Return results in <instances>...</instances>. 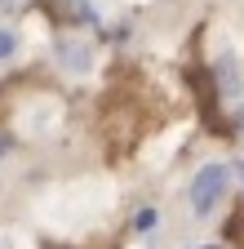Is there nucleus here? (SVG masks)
<instances>
[{
    "instance_id": "f257e3e1",
    "label": "nucleus",
    "mask_w": 244,
    "mask_h": 249,
    "mask_svg": "<svg viewBox=\"0 0 244 249\" xmlns=\"http://www.w3.org/2000/svg\"><path fill=\"white\" fill-rule=\"evenodd\" d=\"M222 187H227V169H222V165H204L200 178H195V187H191V205H195V213H209L213 205H218Z\"/></svg>"
},
{
    "instance_id": "f03ea898",
    "label": "nucleus",
    "mask_w": 244,
    "mask_h": 249,
    "mask_svg": "<svg viewBox=\"0 0 244 249\" xmlns=\"http://www.w3.org/2000/svg\"><path fill=\"white\" fill-rule=\"evenodd\" d=\"M191 85H195V103H200V116L209 124V134H227V120L218 116V89H213V76L209 71H191Z\"/></svg>"
},
{
    "instance_id": "7ed1b4c3",
    "label": "nucleus",
    "mask_w": 244,
    "mask_h": 249,
    "mask_svg": "<svg viewBox=\"0 0 244 249\" xmlns=\"http://www.w3.org/2000/svg\"><path fill=\"white\" fill-rule=\"evenodd\" d=\"M213 89L222 93V98H240V67H235V58H222L218 67H213Z\"/></svg>"
},
{
    "instance_id": "20e7f679",
    "label": "nucleus",
    "mask_w": 244,
    "mask_h": 249,
    "mask_svg": "<svg viewBox=\"0 0 244 249\" xmlns=\"http://www.w3.org/2000/svg\"><path fill=\"white\" fill-rule=\"evenodd\" d=\"M227 240L235 245V249H244V200L231 209V218H227Z\"/></svg>"
},
{
    "instance_id": "39448f33",
    "label": "nucleus",
    "mask_w": 244,
    "mask_h": 249,
    "mask_svg": "<svg viewBox=\"0 0 244 249\" xmlns=\"http://www.w3.org/2000/svg\"><path fill=\"white\" fill-rule=\"evenodd\" d=\"M63 62H67L71 71H84L89 67V49L84 45H63Z\"/></svg>"
},
{
    "instance_id": "423d86ee",
    "label": "nucleus",
    "mask_w": 244,
    "mask_h": 249,
    "mask_svg": "<svg viewBox=\"0 0 244 249\" xmlns=\"http://www.w3.org/2000/svg\"><path fill=\"white\" fill-rule=\"evenodd\" d=\"M9 53H18V36L0 27V58H9Z\"/></svg>"
},
{
    "instance_id": "0eeeda50",
    "label": "nucleus",
    "mask_w": 244,
    "mask_h": 249,
    "mask_svg": "<svg viewBox=\"0 0 244 249\" xmlns=\"http://www.w3.org/2000/svg\"><path fill=\"white\" fill-rule=\"evenodd\" d=\"M151 227H156V209H142L133 218V231H151Z\"/></svg>"
},
{
    "instance_id": "6e6552de",
    "label": "nucleus",
    "mask_w": 244,
    "mask_h": 249,
    "mask_svg": "<svg viewBox=\"0 0 244 249\" xmlns=\"http://www.w3.org/2000/svg\"><path fill=\"white\" fill-rule=\"evenodd\" d=\"M5 151H9V138H0V156H5Z\"/></svg>"
},
{
    "instance_id": "1a4fd4ad",
    "label": "nucleus",
    "mask_w": 244,
    "mask_h": 249,
    "mask_svg": "<svg viewBox=\"0 0 244 249\" xmlns=\"http://www.w3.org/2000/svg\"><path fill=\"white\" fill-rule=\"evenodd\" d=\"M235 120H240V124H235V129H244V107H240V116H235Z\"/></svg>"
},
{
    "instance_id": "9d476101",
    "label": "nucleus",
    "mask_w": 244,
    "mask_h": 249,
    "mask_svg": "<svg viewBox=\"0 0 244 249\" xmlns=\"http://www.w3.org/2000/svg\"><path fill=\"white\" fill-rule=\"evenodd\" d=\"M235 174H240V178H244V160H235Z\"/></svg>"
},
{
    "instance_id": "9b49d317",
    "label": "nucleus",
    "mask_w": 244,
    "mask_h": 249,
    "mask_svg": "<svg viewBox=\"0 0 244 249\" xmlns=\"http://www.w3.org/2000/svg\"><path fill=\"white\" fill-rule=\"evenodd\" d=\"M204 249H222V245H204Z\"/></svg>"
}]
</instances>
